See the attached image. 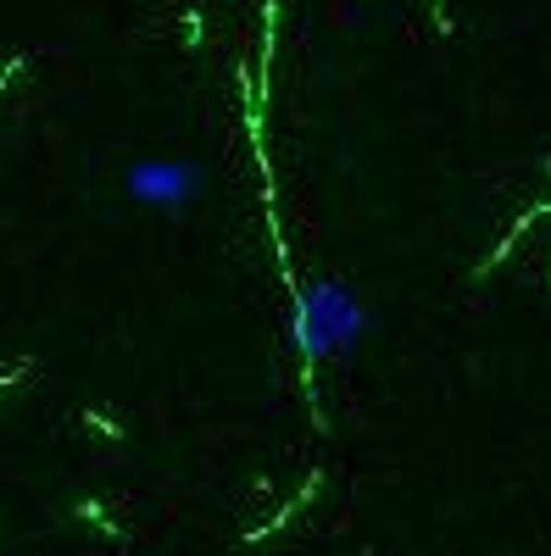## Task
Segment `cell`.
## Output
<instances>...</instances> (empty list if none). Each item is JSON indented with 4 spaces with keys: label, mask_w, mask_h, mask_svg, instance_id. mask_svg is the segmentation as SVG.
<instances>
[{
    "label": "cell",
    "mask_w": 551,
    "mask_h": 556,
    "mask_svg": "<svg viewBox=\"0 0 551 556\" xmlns=\"http://www.w3.org/2000/svg\"><path fill=\"white\" fill-rule=\"evenodd\" d=\"M362 340H367L362 295L346 285V278H329V273L306 278V285L296 290V301H290V345L306 362H335V356H351Z\"/></svg>",
    "instance_id": "6da1fadb"
},
{
    "label": "cell",
    "mask_w": 551,
    "mask_h": 556,
    "mask_svg": "<svg viewBox=\"0 0 551 556\" xmlns=\"http://www.w3.org/2000/svg\"><path fill=\"white\" fill-rule=\"evenodd\" d=\"M123 190L140 201V206L184 212V206H196V201H201V190H206V167H201L196 156H140V162H128Z\"/></svg>",
    "instance_id": "7a4b0ae2"
}]
</instances>
